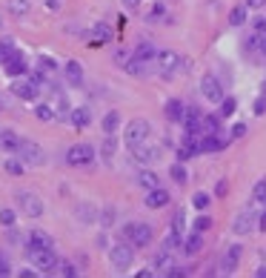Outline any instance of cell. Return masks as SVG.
I'll return each mask as SVG.
<instances>
[{"label": "cell", "mask_w": 266, "mask_h": 278, "mask_svg": "<svg viewBox=\"0 0 266 278\" xmlns=\"http://www.w3.org/2000/svg\"><path fill=\"white\" fill-rule=\"evenodd\" d=\"M3 275H12V264H9V258L0 252V278Z\"/></svg>", "instance_id": "50"}, {"label": "cell", "mask_w": 266, "mask_h": 278, "mask_svg": "<svg viewBox=\"0 0 266 278\" xmlns=\"http://www.w3.org/2000/svg\"><path fill=\"white\" fill-rule=\"evenodd\" d=\"M195 229H198V233L212 229V218H209V215H198V218H195Z\"/></svg>", "instance_id": "47"}, {"label": "cell", "mask_w": 266, "mask_h": 278, "mask_svg": "<svg viewBox=\"0 0 266 278\" xmlns=\"http://www.w3.org/2000/svg\"><path fill=\"white\" fill-rule=\"evenodd\" d=\"M94 158H98V149L92 144H75V147L66 149V164L69 167H89Z\"/></svg>", "instance_id": "5"}, {"label": "cell", "mask_w": 266, "mask_h": 278, "mask_svg": "<svg viewBox=\"0 0 266 278\" xmlns=\"http://www.w3.org/2000/svg\"><path fill=\"white\" fill-rule=\"evenodd\" d=\"M17 158H20L26 167H40V164H46V155L43 149L37 147L35 141H20V149H17Z\"/></svg>", "instance_id": "7"}, {"label": "cell", "mask_w": 266, "mask_h": 278, "mask_svg": "<svg viewBox=\"0 0 266 278\" xmlns=\"http://www.w3.org/2000/svg\"><path fill=\"white\" fill-rule=\"evenodd\" d=\"M255 275H258V278H266V267H260V270H255Z\"/></svg>", "instance_id": "59"}, {"label": "cell", "mask_w": 266, "mask_h": 278, "mask_svg": "<svg viewBox=\"0 0 266 278\" xmlns=\"http://www.w3.org/2000/svg\"><path fill=\"white\" fill-rule=\"evenodd\" d=\"M132 233H135V221H132V224H123V227H120V241H129L132 244Z\"/></svg>", "instance_id": "49"}, {"label": "cell", "mask_w": 266, "mask_h": 278, "mask_svg": "<svg viewBox=\"0 0 266 278\" xmlns=\"http://www.w3.org/2000/svg\"><path fill=\"white\" fill-rule=\"evenodd\" d=\"M149 132H152V126L146 118H132L129 124H126V129H123V144L129 149L137 147V144H146L149 141Z\"/></svg>", "instance_id": "1"}, {"label": "cell", "mask_w": 266, "mask_h": 278, "mask_svg": "<svg viewBox=\"0 0 266 278\" xmlns=\"http://www.w3.org/2000/svg\"><path fill=\"white\" fill-rule=\"evenodd\" d=\"M152 244V224L135 221V233H132V247H149Z\"/></svg>", "instance_id": "20"}, {"label": "cell", "mask_w": 266, "mask_h": 278, "mask_svg": "<svg viewBox=\"0 0 266 278\" xmlns=\"http://www.w3.org/2000/svg\"><path fill=\"white\" fill-rule=\"evenodd\" d=\"M163 17H166V6H163V3H160V0H158V3L152 6V12H149V15H146V20H149V23H160V20H163Z\"/></svg>", "instance_id": "42"}, {"label": "cell", "mask_w": 266, "mask_h": 278, "mask_svg": "<svg viewBox=\"0 0 266 278\" xmlns=\"http://www.w3.org/2000/svg\"><path fill=\"white\" fill-rule=\"evenodd\" d=\"M75 218L80 221V224H98V218H101V210L94 204H89V201H83V204L75 206Z\"/></svg>", "instance_id": "17"}, {"label": "cell", "mask_w": 266, "mask_h": 278, "mask_svg": "<svg viewBox=\"0 0 266 278\" xmlns=\"http://www.w3.org/2000/svg\"><path fill=\"white\" fill-rule=\"evenodd\" d=\"M15 49H17L15 40H12V37H3V40H0V63H3V60H6Z\"/></svg>", "instance_id": "45"}, {"label": "cell", "mask_w": 266, "mask_h": 278, "mask_svg": "<svg viewBox=\"0 0 266 278\" xmlns=\"http://www.w3.org/2000/svg\"><path fill=\"white\" fill-rule=\"evenodd\" d=\"M252 112H255V115H266V95L263 92H260V98H255V103H252Z\"/></svg>", "instance_id": "48"}, {"label": "cell", "mask_w": 266, "mask_h": 278, "mask_svg": "<svg viewBox=\"0 0 266 278\" xmlns=\"http://www.w3.org/2000/svg\"><path fill=\"white\" fill-rule=\"evenodd\" d=\"M55 112H58V121H69V115H72V103H69V98L63 95V92H55Z\"/></svg>", "instance_id": "27"}, {"label": "cell", "mask_w": 266, "mask_h": 278, "mask_svg": "<svg viewBox=\"0 0 266 278\" xmlns=\"http://www.w3.org/2000/svg\"><path fill=\"white\" fill-rule=\"evenodd\" d=\"M35 115H37V121H43V124L58 121V112H55L52 103H35Z\"/></svg>", "instance_id": "32"}, {"label": "cell", "mask_w": 266, "mask_h": 278, "mask_svg": "<svg viewBox=\"0 0 266 278\" xmlns=\"http://www.w3.org/2000/svg\"><path fill=\"white\" fill-rule=\"evenodd\" d=\"M255 227H258V215H255V210H252V206H246L244 213H237L235 224H232V229H235L237 235H249Z\"/></svg>", "instance_id": "11"}, {"label": "cell", "mask_w": 266, "mask_h": 278, "mask_svg": "<svg viewBox=\"0 0 266 278\" xmlns=\"http://www.w3.org/2000/svg\"><path fill=\"white\" fill-rule=\"evenodd\" d=\"M240 256H244V247L240 244H232L226 249V256H223V264H221V272L223 275H232L237 270V264H240Z\"/></svg>", "instance_id": "14"}, {"label": "cell", "mask_w": 266, "mask_h": 278, "mask_svg": "<svg viewBox=\"0 0 266 278\" xmlns=\"http://www.w3.org/2000/svg\"><path fill=\"white\" fill-rule=\"evenodd\" d=\"M258 229H260V233H266V210L258 215Z\"/></svg>", "instance_id": "55"}, {"label": "cell", "mask_w": 266, "mask_h": 278, "mask_svg": "<svg viewBox=\"0 0 266 278\" xmlns=\"http://www.w3.org/2000/svg\"><path fill=\"white\" fill-rule=\"evenodd\" d=\"M115 152H117V135H103V144H101V155L103 158H115Z\"/></svg>", "instance_id": "34"}, {"label": "cell", "mask_w": 266, "mask_h": 278, "mask_svg": "<svg viewBox=\"0 0 266 278\" xmlns=\"http://www.w3.org/2000/svg\"><path fill=\"white\" fill-rule=\"evenodd\" d=\"M258 58H266V32L258 35Z\"/></svg>", "instance_id": "53"}, {"label": "cell", "mask_w": 266, "mask_h": 278, "mask_svg": "<svg viewBox=\"0 0 266 278\" xmlns=\"http://www.w3.org/2000/svg\"><path fill=\"white\" fill-rule=\"evenodd\" d=\"M32 12V0H9V15L26 17Z\"/></svg>", "instance_id": "33"}, {"label": "cell", "mask_w": 266, "mask_h": 278, "mask_svg": "<svg viewBox=\"0 0 266 278\" xmlns=\"http://www.w3.org/2000/svg\"><path fill=\"white\" fill-rule=\"evenodd\" d=\"M15 204L26 218H40V215H43V201H40V195H35V192H29V190L17 192Z\"/></svg>", "instance_id": "4"}, {"label": "cell", "mask_w": 266, "mask_h": 278, "mask_svg": "<svg viewBox=\"0 0 266 278\" xmlns=\"http://www.w3.org/2000/svg\"><path fill=\"white\" fill-rule=\"evenodd\" d=\"M58 272H60V275H66V278H78L80 275V270L75 267L72 261H60L58 264Z\"/></svg>", "instance_id": "44"}, {"label": "cell", "mask_w": 266, "mask_h": 278, "mask_svg": "<svg viewBox=\"0 0 266 278\" xmlns=\"http://www.w3.org/2000/svg\"><path fill=\"white\" fill-rule=\"evenodd\" d=\"M209 204H212V195H209V192H195L192 195V206L198 210V213L209 210Z\"/></svg>", "instance_id": "38"}, {"label": "cell", "mask_w": 266, "mask_h": 278, "mask_svg": "<svg viewBox=\"0 0 266 278\" xmlns=\"http://www.w3.org/2000/svg\"><path fill=\"white\" fill-rule=\"evenodd\" d=\"M215 192H217V195H226V183L221 181V183H217V187H215Z\"/></svg>", "instance_id": "58"}, {"label": "cell", "mask_w": 266, "mask_h": 278, "mask_svg": "<svg viewBox=\"0 0 266 278\" xmlns=\"http://www.w3.org/2000/svg\"><path fill=\"white\" fill-rule=\"evenodd\" d=\"M217 106H221V109H217V115H221V118H232L237 112V101H235V98H229V95L223 98Z\"/></svg>", "instance_id": "36"}, {"label": "cell", "mask_w": 266, "mask_h": 278, "mask_svg": "<svg viewBox=\"0 0 266 278\" xmlns=\"http://www.w3.org/2000/svg\"><path fill=\"white\" fill-rule=\"evenodd\" d=\"M120 132V112H106L103 115V135H117Z\"/></svg>", "instance_id": "28"}, {"label": "cell", "mask_w": 266, "mask_h": 278, "mask_svg": "<svg viewBox=\"0 0 266 278\" xmlns=\"http://www.w3.org/2000/svg\"><path fill=\"white\" fill-rule=\"evenodd\" d=\"M37 272H40V270H37V267H35V270H20V272H17V275H23V278H35Z\"/></svg>", "instance_id": "57"}, {"label": "cell", "mask_w": 266, "mask_h": 278, "mask_svg": "<svg viewBox=\"0 0 266 278\" xmlns=\"http://www.w3.org/2000/svg\"><path fill=\"white\" fill-rule=\"evenodd\" d=\"M169 201H172L169 190H163V187H155V190L146 192V201H143V204L149 206V210H163V206H169Z\"/></svg>", "instance_id": "15"}, {"label": "cell", "mask_w": 266, "mask_h": 278, "mask_svg": "<svg viewBox=\"0 0 266 278\" xmlns=\"http://www.w3.org/2000/svg\"><path fill=\"white\" fill-rule=\"evenodd\" d=\"M26 258L32 261V267H37L40 272H58L60 258L55 256V247H40V249H26Z\"/></svg>", "instance_id": "2"}, {"label": "cell", "mask_w": 266, "mask_h": 278, "mask_svg": "<svg viewBox=\"0 0 266 278\" xmlns=\"http://www.w3.org/2000/svg\"><path fill=\"white\" fill-rule=\"evenodd\" d=\"M112 40V29H109L106 23H94L92 29H89V46H103Z\"/></svg>", "instance_id": "19"}, {"label": "cell", "mask_w": 266, "mask_h": 278, "mask_svg": "<svg viewBox=\"0 0 266 278\" xmlns=\"http://www.w3.org/2000/svg\"><path fill=\"white\" fill-rule=\"evenodd\" d=\"M260 92H263V95H266V81H263V83H260Z\"/></svg>", "instance_id": "60"}, {"label": "cell", "mask_w": 266, "mask_h": 278, "mask_svg": "<svg viewBox=\"0 0 266 278\" xmlns=\"http://www.w3.org/2000/svg\"><path fill=\"white\" fill-rule=\"evenodd\" d=\"M63 78H66L69 86L80 89V86H83V66H80L78 60H66V63H63Z\"/></svg>", "instance_id": "16"}, {"label": "cell", "mask_w": 266, "mask_h": 278, "mask_svg": "<svg viewBox=\"0 0 266 278\" xmlns=\"http://www.w3.org/2000/svg\"><path fill=\"white\" fill-rule=\"evenodd\" d=\"M201 121H203V112H201V109H195V106H186V115H183V126H186V135H192V138L203 135Z\"/></svg>", "instance_id": "13"}, {"label": "cell", "mask_w": 266, "mask_h": 278, "mask_svg": "<svg viewBox=\"0 0 266 278\" xmlns=\"http://www.w3.org/2000/svg\"><path fill=\"white\" fill-rule=\"evenodd\" d=\"M120 3H123V6H126V9H137V6H140V3H143V0H120Z\"/></svg>", "instance_id": "56"}, {"label": "cell", "mask_w": 266, "mask_h": 278, "mask_svg": "<svg viewBox=\"0 0 266 278\" xmlns=\"http://www.w3.org/2000/svg\"><path fill=\"white\" fill-rule=\"evenodd\" d=\"M0 26H3V15H0Z\"/></svg>", "instance_id": "61"}, {"label": "cell", "mask_w": 266, "mask_h": 278, "mask_svg": "<svg viewBox=\"0 0 266 278\" xmlns=\"http://www.w3.org/2000/svg\"><path fill=\"white\" fill-rule=\"evenodd\" d=\"M137 60H143V63H155V58H158V49H155V43H149V40H140V43L135 46V52H132Z\"/></svg>", "instance_id": "24"}, {"label": "cell", "mask_w": 266, "mask_h": 278, "mask_svg": "<svg viewBox=\"0 0 266 278\" xmlns=\"http://www.w3.org/2000/svg\"><path fill=\"white\" fill-rule=\"evenodd\" d=\"M12 95L15 98H20V101H35L37 98V92H40V86H37L35 81H32V78H12Z\"/></svg>", "instance_id": "8"}, {"label": "cell", "mask_w": 266, "mask_h": 278, "mask_svg": "<svg viewBox=\"0 0 266 278\" xmlns=\"http://www.w3.org/2000/svg\"><path fill=\"white\" fill-rule=\"evenodd\" d=\"M132 261H135V247H132L129 241H120V244H115V247H109V264H112L117 272L129 270Z\"/></svg>", "instance_id": "3"}, {"label": "cell", "mask_w": 266, "mask_h": 278, "mask_svg": "<svg viewBox=\"0 0 266 278\" xmlns=\"http://www.w3.org/2000/svg\"><path fill=\"white\" fill-rule=\"evenodd\" d=\"M15 224H17V213L15 210H9V206H3V210H0V227L15 229Z\"/></svg>", "instance_id": "37"}, {"label": "cell", "mask_w": 266, "mask_h": 278, "mask_svg": "<svg viewBox=\"0 0 266 278\" xmlns=\"http://www.w3.org/2000/svg\"><path fill=\"white\" fill-rule=\"evenodd\" d=\"M244 135H246V124H235V126H232V135H229V138L237 141V138H244Z\"/></svg>", "instance_id": "51"}, {"label": "cell", "mask_w": 266, "mask_h": 278, "mask_svg": "<svg viewBox=\"0 0 266 278\" xmlns=\"http://www.w3.org/2000/svg\"><path fill=\"white\" fill-rule=\"evenodd\" d=\"M252 201L260 204V206H266V178L255 183V190H252Z\"/></svg>", "instance_id": "40"}, {"label": "cell", "mask_w": 266, "mask_h": 278, "mask_svg": "<svg viewBox=\"0 0 266 278\" xmlns=\"http://www.w3.org/2000/svg\"><path fill=\"white\" fill-rule=\"evenodd\" d=\"M129 152H132V161H135L137 167H152V164L160 158V149L149 147V144H137V147L129 149Z\"/></svg>", "instance_id": "9"}, {"label": "cell", "mask_w": 266, "mask_h": 278, "mask_svg": "<svg viewBox=\"0 0 266 278\" xmlns=\"http://www.w3.org/2000/svg\"><path fill=\"white\" fill-rule=\"evenodd\" d=\"M201 95L206 98L209 103H215V106L223 101V98H226V92H223V83L217 81V75L206 72V75L201 78Z\"/></svg>", "instance_id": "6"}, {"label": "cell", "mask_w": 266, "mask_h": 278, "mask_svg": "<svg viewBox=\"0 0 266 278\" xmlns=\"http://www.w3.org/2000/svg\"><path fill=\"white\" fill-rule=\"evenodd\" d=\"M221 121L223 118L221 115H203V121H201V129H203V135H221Z\"/></svg>", "instance_id": "30"}, {"label": "cell", "mask_w": 266, "mask_h": 278, "mask_svg": "<svg viewBox=\"0 0 266 278\" xmlns=\"http://www.w3.org/2000/svg\"><path fill=\"white\" fill-rule=\"evenodd\" d=\"M115 206H103V210H101V218H98V221H101V227L103 229H109V227H112V224H115Z\"/></svg>", "instance_id": "41"}, {"label": "cell", "mask_w": 266, "mask_h": 278, "mask_svg": "<svg viewBox=\"0 0 266 278\" xmlns=\"http://www.w3.org/2000/svg\"><path fill=\"white\" fill-rule=\"evenodd\" d=\"M163 115L169 118L172 124H183V115H186V106H183V101L172 98V101H166V106H163Z\"/></svg>", "instance_id": "22"}, {"label": "cell", "mask_w": 266, "mask_h": 278, "mask_svg": "<svg viewBox=\"0 0 266 278\" xmlns=\"http://www.w3.org/2000/svg\"><path fill=\"white\" fill-rule=\"evenodd\" d=\"M252 29L258 32V35H263L266 32V17H255V20H252Z\"/></svg>", "instance_id": "52"}, {"label": "cell", "mask_w": 266, "mask_h": 278, "mask_svg": "<svg viewBox=\"0 0 266 278\" xmlns=\"http://www.w3.org/2000/svg\"><path fill=\"white\" fill-rule=\"evenodd\" d=\"M203 249V238H201V233H198V229H192V235H186V238H183V256H198V252H201Z\"/></svg>", "instance_id": "26"}, {"label": "cell", "mask_w": 266, "mask_h": 278, "mask_svg": "<svg viewBox=\"0 0 266 278\" xmlns=\"http://www.w3.org/2000/svg\"><path fill=\"white\" fill-rule=\"evenodd\" d=\"M123 66V72H129V75H135V78H143L146 72H149V63H143V60H137L135 55H132L126 63H120Z\"/></svg>", "instance_id": "29"}, {"label": "cell", "mask_w": 266, "mask_h": 278, "mask_svg": "<svg viewBox=\"0 0 266 278\" xmlns=\"http://www.w3.org/2000/svg\"><path fill=\"white\" fill-rule=\"evenodd\" d=\"M169 175H172V181H175V183H186V181H189V175H186V167H183V161L172 164V169H169Z\"/></svg>", "instance_id": "39"}, {"label": "cell", "mask_w": 266, "mask_h": 278, "mask_svg": "<svg viewBox=\"0 0 266 278\" xmlns=\"http://www.w3.org/2000/svg\"><path fill=\"white\" fill-rule=\"evenodd\" d=\"M246 15H249V9H246V3H244V6H235V9L229 12V26H244V23L249 20Z\"/></svg>", "instance_id": "35"}, {"label": "cell", "mask_w": 266, "mask_h": 278, "mask_svg": "<svg viewBox=\"0 0 266 278\" xmlns=\"http://www.w3.org/2000/svg\"><path fill=\"white\" fill-rule=\"evenodd\" d=\"M152 267L155 270H172L175 267V258H172V247H160L158 252H155V258H152Z\"/></svg>", "instance_id": "23"}, {"label": "cell", "mask_w": 266, "mask_h": 278, "mask_svg": "<svg viewBox=\"0 0 266 278\" xmlns=\"http://www.w3.org/2000/svg\"><path fill=\"white\" fill-rule=\"evenodd\" d=\"M178 63H180V58L175 55L172 49H163V52H158V58H155V66H158V72H160V78H172L175 75V69H178Z\"/></svg>", "instance_id": "10"}, {"label": "cell", "mask_w": 266, "mask_h": 278, "mask_svg": "<svg viewBox=\"0 0 266 278\" xmlns=\"http://www.w3.org/2000/svg\"><path fill=\"white\" fill-rule=\"evenodd\" d=\"M26 247L29 249H40V247H55V241H52L49 235L43 233V229H32L29 235H26Z\"/></svg>", "instance_id": "25"}, {"label": "cell", "mask_w": 266, "mask_h": 278, "mask_svg": "<svg viewBox=\"0 0 266 278\" xmlns=\"http://www.w3.org/2000/svg\"><path fill=\"white\" fill-rule=\"evenodd\" d=\"M37 69H40V72H46V75H49V72H58V63H55V60H52L49 55H43V58L37 60Z\"/></svg>", "instance_id": "46"}, {"label": "cell", "mask_w": 266, "mask_h": 278, "mask_svg": "<svg viewBox=\"0 0 266 278\" xmlns=\"http://www.w3.org/2000/svg\"><path fill=\"white\" fill-rule=\"evenodd\" d=\"M244 3H246V9H252V12H258V9L266 6V0H244Z\"/></svg>", "instance_id": "54"}, {"label": "cell", "mask_w": 266, "mask_h": 278, "mask_svg": "<svg viewBox=\"0 0 266 278\" xmlns=\"http://www.w3.org/2000/svg\"><path fill=\"white\" fill-rule=\"evenodd\" d=\"M3 69H6V75L9 78H20V75H26L29 72V63H26V58H23L20 52H12L6 60H3Z\"/></svg>", "instance_id": "12"}, {"label": "cell", "mask_w": 266, "mask_h": 278, "mask_svg": "<svg viewBox=\"0 0 266 278\" xmlns=\"http://www.w3.org/2000/svg\"><path fill=\"white\" fill-rule=\"evenodd\" d=\"M69 124H72L75 129H86V126L92 124V109H89V106H72Z\"/></svg>", "instance_id": "21"}, {"label": "cell", "mask_w": 266, "mask_h": 278, "mask_svg": "<svg viewBox=\"0 0 266 278\" xmlns=\"http://www.w3.org/2000/svg\"><path fill=\"white\" fill-rule=\"evenodd\" d=\"M20 135H17L15 129H0V149L9 155H17V149H20Z\"/></svg>", "instance_id": "18"}, {"label": "cell", "mask_w": 266, "mask_h": 278, "mask_svg": "<svg viewBox=\"0 0 266 278\" xmlns=\"http://www.w3.org/2000/svg\"><path fill=\"white\" fill-rule=\"evenodd\" d=\"M3 167H6V172H9V175H23V169H26V164H23L20 158H9V161L3 164Z\"/></svg>", "instance_id": "43"}, {"label": "cell", "mask_w": 266, "mask_h": 278, "mask_svg": "<svg viewBox=\"0 0 266 278\" xmlns=\"http://www.w3.org/2000/svg\"><path fill=\"white\" fill-rule=\"evenodd\" d=\"M137 187H143L146 192L149 190H155V187H160V178L155 175V172H152V169H140V175H137Z\"/></svg>", "instance_id": "31"}]
</instances>
